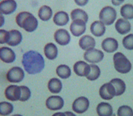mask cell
Returning a JSON list of instances; mask_svg holds the SVG:
<instances>
[{"label":"cell","mask_w":133,"mask_h":116,"mask_svg":"<svg viewBox=\"0 0 133 116\" xmlns=\"http://www.w3.org/2000/svg\"><path fill=\"white\" fill-rule=\"evenodd\" d=\"M22 64L26 72L30 75H36L43 70L45 62L41 53L30 50L23 54Z\"/></svg>","instance_id":"cell-1"},{"label":"cell","mask_w":133,"mask_h":116,"mask_svg":"<svg viewBox=\"0 0 133 116\" xmlns=\"http://www.w3.org/2000/svg\"><path fill=\"white\" fill-rule=\"evenodd\" d=\"M15 22L20 28L29 33L36 31L39 24L38 21L36 16L28 11L20 12L16 16Z\"/></svg>","instance_id":"cell-2"},{"label":"cell","mask_w":133,"mask_h":116,"mask_svg":"<svg viewBox=\"0 0 133 116\" xmlns=\"http://www.w3.org/2000/svg\"><path fill=\"white\" fill-rule=\"evenodd\" d=\"M113 62H114V68L119 74H128L131 70V62L122 53H115L113 56Z\"/></svg>","instance_id":"cell-3"},{"label":"cell","mask_w":133,"mask_h":116,"mask_svg":"<svg viewBox=\"0 0 133 116\" xmlns=\"http://www.w3.org/2000/svg\"><path fill=\"white\" fill-rule=\"evenodd\" d=\"M117 13L115 9L111 6L104 7L99 12V21L105 26H111L115 22Z\"/></svg>","instance_id":"cell-4"},{"label":"cell","mask_w":133,"mask_h":116,"mask_svg":"<svg viewBox=\"0 0 133 116\" xmlns=\"http://www.w3.org/2000/svg\"><path fill=\"white\" fill-rule=\"evenodd\" d=\"M25 78L24 70L19 66H14L10 68L6 74V79L11 83H18Z\"/></svg>","instance_id":"cell-5"},{"label":"cell","mask_w":133,"mask_h":116,"mask_svg":"<svg viewBox=\"0 0 133 116\" xmlns=\"http://www.w3.org/2000/svg\"><path fill=\"white\" fill-rule=\"evenodd\" d=\"M104 58V53L100 49H90L85 52L83 54V59L87 62L91 64H97L100 62Z\"/></svg>","instance_id":"cell-6"},{"label":"cell","mask_w":133,"mask_h":116,"mask_svg":"<svg viewBox=\"0 0 133 116\" xmlns=\"http://www.w3.org/2000/svg\"><path fill=\"white\" fill-rule=\"evenodd\" d=\"M90 106V101L88 98L85 96H79L73 102L71 108L76 113L82 114L89 109Z\"/></svg>","instance_id":"cell-7"},{"label":"cell","mask_w":133,"mask_h":116,"mask_svg":"<svg viewBox=\"0 0 133 116\" xmlns=\"http://www.w3.org/2000/svg\"><path fill=\"white\" fill-rule=\"evenodd\" d=\"M46 108L51 111H58L62 109L64 106L63 98L58 95H52L49 96L45 101Z\"/></svg>","instance_id":"cell-8"},{"label":"cell","mask_w":133,"mask_h":116,"mask_svg":"<svg viewBox=\"0 0 133 116\" xmlns=\"http://www.w3.org/2000/svg\"><path fill=\"white\" fill-rule=\"evenodd\" d=\"M99 95L104 100H110L116 96V92L114 85L110 83L103 84L99 89Z\"/></svg>","instance_id":"cell-9"},{"label":"cell","mask_w":133,"mask_h":116,"mask_svg":"<svg viewBox=\"0 0 133 116\" xmlns=\"http://www.w3.org/2000/svg\"><path fill=\"white\" fill-rule=\"evenodd\" d=\"M4 95L7 100L11 102L19 101L21 96V89L17 85H10L6 87Z\"/></svg>","instance_id":"cell-10"},{"label":"cell","mask_w":133,"mask_h":116,"mask_svg":"<svg viewBox=\"0 0 133 116\" xmlns=\"http://www.w3.org/2000/svg\"><path fill=\"white\" fill-rule=\"evenodd\" d=\"M87 23L82 20L77 19L72 21L70 26V30L72 36L74 37H80L86 31Z\"/></svg>","instance_id":"cell-11"},{"label":"cell","mask_w":133,"mask_h":116,"mask_svg":"<svg viewBox=\"0 0 133 116\" xmlns=\"http://www.w3.org/2000/svg\"><path fill=\"white\" fill-rule=\"evenodd\" d=\"M54 39L57 44L61 46H66L70 43L71 35L66 29L60 28L54 34Z\"/></svg>","instance_id":"cell-12"},{"label":"cell","mask_w":133,"mask_h":116,"mask_svg":"<svg viewBox=\"0 0 133 116\" xmlns=\"http://www.w3.org/2000/svg\"><path fill=\"white\" fill-rule=\"evenodd\" d=\"M16 53L9 47H0V60L5 64H11L16 60Z\"/></svg>","instance_id":"cell-13"},{"label":"cell","mask_w":133,"mask_h":116,"mask_svg":"<svg viewBox=\"0 0 133 116\" xmlns=\"http://www.w3.org/2000/svg\"><path fill=\"white\" fill-rule=\"evenodd\" d=\"M73 70L77 76L87 77L91 72V66L87 62L79 60L74 64Z\"/></svg>","instance_id":"cell-14"},{"label":"cell","mask_w":133,"mask_h":116,"mask_svg":"<svg viewBox=\"0 0 133 116\" xmlns=\"http://www.w3.org/2000/svg\"><path fill=\"white\" fill-rule=\"evenodd\" d=\"M15 0H2L0 2V13L3 15H9L13 13L17 9Z\"/></svg>","instance_id":"cell-15"},{"label":"cell","mask_w":133,"mask_h":116,"mask_svg":"<svg viewBox=\"0 0 133 116\" xmlns=\"http://www.w3.org/2000/svg\"><path fill=\"white\" fill-rule=\"evenodd\" d=\"M101 47L104 52L108 53H113L118 49L119 43L117 40L114 37H107L102 41Z\"/></svg>","instance_id":"cell-16"},{"label":"cell","mask_w":133,"mask_h":116,"mask_svg":"<svg viewBox=\"0 0 133 116\" xmlns=\"http://www.w3.org/2000/svg\"><path fill=\"white\" fill-rule=\"evenodd\" d=\"M115 28L119 34H127L131 30V24L128 20L119 18L115 23Z\"/></svg>","instance_id":"cell-17"},{"label":"cell","mask_w":133,"mask_h":116,"mask_svg":"<svg viewBox=\"0 0 133 116\" xmlns=\"http://www.w3.org/2000/svg\"><path fill=\"white\" fill-rule=\"evenodd\" d=\"M79 46L82 50L85 51L94 49L96 46V40L92 36L85 35L79 40Z\"/></svg>","instance_id":"cell-18"},{"label":"cell","mask_w":133,"mask_h":116,"mask_svg":"<svg viewBox=\"0 0 133 116\" xmlns=\"http://www.w3.org/2000/svg\"><path fill=\"white\" fill-rule=\"evenodd\" d=\"M96 111L98 116H115L112 106L106 102L99 103L96 106Z\"/></svg>","instance_id":"cell-19"},{"label":"cell","mask_w":133,"mask_h":116,"mask_svg":"<svg viewBox=\"0 0 133 116\" xmlns=\"http://www.w3.org/2000/svg\"><path fill=\"white\" fill-rule=\"evenodd\" d=\"M52 21L56 26H64L70 22V16L65 11H58L52 16Z\"/></svg>","instance_id":"cell-20"},{"label":"cell","mask_w":133,"mask_h":116,"mask_svg":"<svg viewBox=\"0 0 133 116\" xmlns=\"http://www.w3.org/2000/svg\"><path fill=\"white\" fill-rule=\"evenodd\" d=\"M91 32L94 36L100 37L105 34L106 31V28L101 21H95L92 22L90 26Z\"/></svg>","instance_id":"cell-21"},{"label":"cell","mask_w":133,"mask_h":116,"mask_svg":"<svg viewBox=\"0 0 133 116\" xmlns=\"http://www.w3.org/2000/svg\"><path fill=\"white\" fill-rule=\"evenodd\" d=\"M43 51L46 59L50 60H55L58 55V47L53 43H48L46 44L44 47Z\"/></svg>","instance_id":"cell-22"},{"label":"cell","mask_w":133,"mask_h":116,"mask_svg":"<svg viewBox=\"0 0 133 116\" xmlns=\"http://www.w3.org/2000/svg\"><path fill=\"white\" fill-rule=\"evenodd\" d=\"M10 37L7 45L10 47H17L22 43V33L18 30H11L9 31Z\"/></svg>","instance_id":"cell-23"},{"label":"cell","mask_w":133,"mask_h":116,"mask_svg":"<svg viewBox=\"0 0 133 116\" xmlns=\"http://www.w3.org/2000/svg\"><path fill=\"white\" fill-rule=\"evenodd\" d=\"M47 87L50 93L52 94H58L62 91L63 85L61 79L56 78H52L49 81Z\"/></svg>","instance_id":"cell-24"},{"label":"cell","mask_w":133,"mask_h":116,"mask_svg":"<svg viewBox=\"0 0 133 116\" xmlns=\"http://www.w3.org/2000/svg\"><path fill=\"white\" fill-rule=\"evenodd\" d=\"M38 16L39 19L43 22L50 21L53 16V12L51 7L48 5L41 6L38 11Z\"/></svg>","instance_id":"cell-25"},{"label":"cell","mask_w":133,"mask_h":116,"mask_svg":"<svg viewBox=\"0 0 133 116\" xmlns=\"http://www.w3.org/2000/svg\"><path fill=\"white\" fill-rule=\"evenodd\" d=\"M110 83L114 85L116 92V96H119L123 94L126 91V84L123 79L120 78H114L110 81Z\"/></svg>","instance_id":"cell-26"},{"label":"cell","mask_w":133,"mask_h":116,"mask_svg":"<svg viewBox=\"0 0 133 116\" xmlns=\"http://www.w3.org/2000/svg\"><path fill=\"white\" fill-rule=\"evenodd\" d=\"M56 74L62 79H68L71 75V70L70 66L66 64H61L56 67Z\"/></svg>","instance_id":"cell-27"},{"label":"cell","mask_w":133,"mask_h":116,"mask_svg":"<svg viewBox=\"0 0 133 116\" xmlns=\"http://www.w3.org/2000/svg\"><path fill=\"white\" fill-rule=\"evenodd\" d=\"M70 16L72 21L74 20L79 19L82 20L84 22L87 23L89 21V15L87 13L86 11L81 9H75L72 10V11L70 13Z\"/></svg>","instance_id":"cell-28"},{"label":"cell","mask_w":133,"mask_h":116,"mask_svg":"<svg viewBox=\"0 0 133 116\" xmlns=\"http://www.w3.org/2000/svg\"><path fill=\"white\" fill-rule=\"evenodd\" d=\"M120 14L123 18L126 20H132L133 19V5L125 4L120 9Z\"/></svg>","instance_id":"cell-29"},{"label":"cell","mask_w":133,"mask_h":116,"mask_svg":"<svg viewBox=\"0 0 133 116\" xmlns=\"http://www.w3.org/2000/svg\"><path fill=\"white\" fill-rule=\"evenodd\" d=\"M14 106L7 101L0 102V115L9 116L13 112Z\"/></svg>","instance_id":"cell-30"},{"label":"cell","mask_w":133,"mask_h":116,"mask_svg":"<svg viewBox=\"0 0 133 116\" xmlns=\"http://www.w3.org/2000/svg\"><path fill=\"white\" fill-rule=\"evenodd\" d=\"M90 66H91V72L86 77L87 79L91 81L97 80L101 75L100 68L98 66L95 64H90Z\"/></svg>","instance_id":"cell-31"},{"label":"cell","mask_w":133,"mask_h":116,"mask_svg":"<svg viewBox=\"0 0 133 116\" xmlns=\"http://www.w3.org/2000/svg\"><path fill=\"white\" fill-rule=\"evenodd\" d=\"M117 116H133V109L129 106H121L117 109Z\"/></svg>","instance_id":"cell-32"},{"label":"cell","mask_w":133,"mask_h":116,"mask_svg":"<svg viewBox=\"0 0 133 116\" xmlns=\"http://www.w3.org/2000/svg\"><path fill=\"white\" fill-rule=\"evenodd\" d=\"M21 89V96L19 101L21 102H26L31 98L32 96V92L28 87L25 85H21L20 86Z\"/></svg>","instance_id":"cell-33"},{"label":"cell","mask_w":133,"mask_h":116,"mask_svg":"<svg viewBox=\"0 0 133 116\" xmlns=\"http://www.w3.org/2000/svg\"><path fill=\"white\" fill-rule=\"evenodd\" d=\"M124 48L127 50H133V34H130L125 36L122 40Z\"/></svg>","instance_id":"cell-34"},{"label":"cell","mask_w":133,"mask_h":116,"mask_svg":"<svg viewBox=\"0 0 133 116\" xmlns=\"http://www.w3.org/2000/svg\"><path fill=\"white\" fill-rule=\"evenodd\" d=\"M9 31L4 29H0V45L7 44L9 40Z\"/></svg>","instance_id":"cell-35"},{"label":"cell","mask_w":133,"mask_h":116,"mask_svg":"<svg viewBox=\"0 0 133 116\" xmlns=\"http://www.w3.org/2000/svg\"><path fill=\"white\" fill-rule=\"evenodd\" d=\"M89 0H74V2L77 6L79 7H85L89 3Z\"/></svg>","instance_id":"cell-36"},{"label":"cell","mask_w":133,"mask_h":116,"mask_svg":"<svg viewBox=\"0 0 133 116\" xmlns=\"http://www.w3.org/2000/svg\"><path fill=\"white\" fill-rule=\"evenodd\" d=\"M5 22V18L4 15L0 13V28L3 27Z\"/></svg>","instance_id":"cell-37"},{"label":"cell","mask_w":133,"mask_h":116,"mask_svg":"<svg viewBox=\"0 0 133 116\" xmlns=\"http://www.w3.org/2000/svg\"><path fill=\"white\" fill-rule=\"evenodd\" d=\"M123 3L122 0H111V3L114 6H119Z\"/></svg>","instance_id":"cell-38"},{"label":"cell","mask_w":133,"mask_h":116,"mask_svg":"<svg viewBox=\"0 0 133 116\" xmlns=\"http://www.w3.org/2000/svg\"><path fill=\"white\" fill-rule=\"evenodd\" d=\"M52 116H66L65 112H58L55 113L54 114L52 115Z\"/></svg>","instance_id":"cell-39"},{"label":"cell","mask_w":133,"mask_h":116,"mask_svg":"<svg viewBox=\"0 0 133 116\" xmlns=\"http://www.w3.org/2000/svg\"><path fill=\"white\" fill-rule=\"evenodd\" d=\"M65 113H66V116H77L74 113V112H70V111L65 112Z\"/></svg>","instance_id":"cell-40"},{"label":"cell","mask_w":133,"mask_h":116,"mask_svg":"<svg viewBox=\"0 0 133 116\" xmlns=\"http://www.w3.org/2000/svg\"><path fill=\"white\" fill-rule=\"evenodd\" d=\"M11 116H23L22 115H21V114H14V115H12Z\"/></svg>","instance_id":"cell-41"},{"label":"cell","mask_w":133,"mask_h":116,"mask_svg":"<svg viewBox=\"0 0 133 116\" xmlns=\"http://www.w3.org/2000/svg\"><path fill=\"white\" fill-rule=\"evenodd\" d=\"M122 1L124 2H125V0H122Z\"/></svg>","instance_id":"cell-42"},{"label":"cell","mask_w":133,"mask_h":116,"mask_svg":"<svg viewBox=\"0 0 133 116\" xmlns=\"http://www.w3.org/2000/svg\"><path fill=\"white\" fill-rule=\"evenodd\" d=\"M1 1H2V0H0V2H1Z\"/></svg>","instance_id":"cell-43"}]
</instances>
